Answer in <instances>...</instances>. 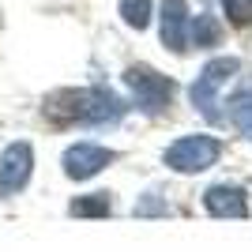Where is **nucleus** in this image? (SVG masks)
<instances>
[{"label":"nucleus","mask_w":252,"mask_h":252,"mask_svg":"<svg viewBox=\"0 0 252 252\" xmlns=\"http://www.w3.org/2000/svg\"><path fill=\"white\" fill-rule=\"evenodd\" d=\"M121 113V102L105 91H61L45 102V117H53L57 125H102Z\"/></svg>","instance_id":"obj_1"},{"label":"nucleus","mask_w":252,"mask_h":252,"mask_svg":"<svg viewBox=\"0 0 252 252\" xmlns=\"http://www.w3.org/2000/svg\"><path fill=\"white\" fill-rule=\"evenodd\" d=\"M222 155V143L211 136H185L177 139L173 147L166 151V162L181 173H196V169H207L215 158Z\"/></svg>","instance_id":"obj_2"},{"label":"nucleus","mask_w":252,"mask_h":252,"mask_svg":"<svg viewBox=\"0 0 252 252\" xmlns=\"http://www.w3.org/2000/svg\"><path fill=\"white\" fill-rule=\"evenodd\" d=\"M34 169V151L31 143H8L4 155H0V200L15 196L19 189H27Z\"/></svg>","instance_id":"obj_3"},{"label":"nucleus","mask_w":252,"mask_h":252,"mask_svg":"<svg viewBox=\"0 0 252 252\" xmlns=\"http://www.w3.org/2000/svg\"><path fill=\"white\" fill-rule=\"evenodd\" d=\"M128 83H132V91H136L139 105L151 109V113L166 109L169 98H173V83H169L166 75L151 72V68H132V72H128Z\"/></svg>","instance_id":"obj_4"},{"label":"nucleus","mask_w":252,"mask_h":252,"mask_svg":"<svg viewBox=\"0 0 252 252\" xmlns=\"http://www.w3.org/2000/svg\"><path fill=\"white\" fill-rule=\"evenodd\" d=\"M237 72V61L233 57H219V61H211L207 68H203V75L196 79V87H192V102L203 105V113L215 117V94H219V87L230 79V75Z\"/></svg>","instance_id":"obj_5"},{"label":"nucleus","mask_w":252,"mask_h":252,"mask_svg":"<svg viewBox=\"0 0 252 252\" xmlns=\"http://www.w3.org/2000/svg\"><path fill=\"white\" fill-rule=\"evenodd\" d=\"M113 162V151L98 147V143H75V147L64 151V173L75 181H87L94 177L102 166H109Z\"/></svg>","instance_id":"obj_6"},{"label":"nucleus","mask_w":252,"mask_h":252,"mask_svg":"<svg viewBox=\"0 0 252 252\" xmlns=\"http://www.w3.org/2000/svg\"><path fill=\"white\" fill-rule=\"evenodd\" d=\"M189 27H192V15L189 8H185V0H166L162 4V38H166V45H173V49H189Z\"/></svg>","instance_id":"obj_7"},{"label":"nucleus","mask_w":252,"mask_h":252,"mask_svg":"<svg viewBox=\"0 0 252 252\" xmlns=\"http://www.w3.org/2000/svg\"><path fill=\"white\" fill-rule=\"evenodd\" d=\"M207 211L211 215H245V200L237 189H211L207 192Z\"/></svg>","instance_id":"obj_8"},{"label":"nucleus","mask_w":252,"mask_h":252,"mask_svg":"<svg viewBox=\"0 0 252 252\" xmlns=\"http://www.w3.org/2000/svg\"><path fill=\"white\" fill-rule=\"evenodd\" d=\"M109 192H94V196H79V200H72V215H79V219H94V215H109Z\"/></svg>","instance_id":"obj_9"},{"label":"nucleus","mask_w":252,"mask_h":252,"mask_svg":"<svg viewBox=\"0 0 252 252\" xmlns=\"http://www.w3.org/2000/svg\"><path fill=\"white\" fill-rule=\"evenodd\" d=\"M121 15L132 27H147L151 23V0H121Z\"/></svg>","instance_id":"obj_10"},{"label":"nucleus","mask_w":252,"mask_h":252,"mask_svg":"<svg viewBox=\"0 0 252 252\" xmlns=\"http://www.w3.org/2000/svg\"><path fill=\"white\" fill-rule=\"evenodd\" d=\"M233 125L241 128L245 136H252V91L233 98Z\"/></svg>","instance_id":"obj_11"},{"label":"nucleus","mask_w":252,"mask_h":252,"mask_svg":"<svg viewBox=\"0 0 252 252\" xmlns=\"http://www.w3.org/2000/svg\"><path fill=\"white\" fill-rule=\"evenodd\" d=\"M226 15H230L233 23H252V0H226Z\"/></svg>","instance_id":"obj_12"}]
</instances>
